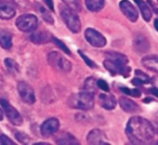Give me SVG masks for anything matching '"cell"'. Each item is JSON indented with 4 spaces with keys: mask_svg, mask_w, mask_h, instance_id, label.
<instances>
[{
    "mask_svg": "<svg viewBox=\"0 0 158 145\" xmlns=\"http://www.w3.org/2000/svg\"><path fill=\"white\" fill-rule=\"evenodd\" d=\"M99 102L101 106L106 110H113L116 106V100L114 95L101 94L99 97Z\"/></svg>",
    "mask_w": 158,
    "mask_h": 145,
    "instance_id": "16",
    "label": "cell"
},
{
    "mask_svg": "<svg viewBox=\"0 0 158 145\" xmlns=\"http://www.w3.org/2000/svg\"><path fill=\"white\" fill-rule=\"evenodd\" d=\"M134 1L138 5V7H139V10H140V13H141L144 21L145 22H150L152 17V12L150 10L149 6L146 4V2H144L143 0H134Z\"/></svg>",
    "mask_w": 158,
    "mask_h": 145,
    "instance_id": "22",
    "label": "cell"
},
{
    "mask_svg": "<svg viewBox=\"0 0 158 145\" xmlns=\"http://www.w3.org/2000/svg\"><path fill=\"white\" fill-rule=\"evenodd\" d=\"M131 83L136 87H139V86H142L144 84L150 83V77L142 71L136 70L135 71V77L132 79Z\"/></svg>",
    "mask_w": 158,
    "mask_h": 145,
    "instance_id": "21",
    "label": "cell"
},
{
    "mask_svg": "<svg viewBox=\"0 0 158 145\" xmlns=\"http://www.w3.org/2000/svg\"><path fill=\"white\" fill-rule=\"evenodd\" d=\"M52 36L53 35H51L48 32H37L30 35V40L36 45H43L48 43Z\"/></svg>",
    "mask_w": 158,
    "mask_h": 145,
    "instance_id": "15",
    "label": "cell"
},
{
    "mask_svg": "<svg viewBox=\"0 0 158 145\" xmlns=\"http://www.w3.org/2000/svg\"><path fill=\"white\" fill-rule=\"evenodd\" d=\"M141 63L148 70L158 74V56H146L142 59Z\"/></svg>",
    "mask_w": 158,
    "mask_h": 145,
    "instance_id": "19",
    "label": "cell"
},
{
    "mask_svg": "<svg viewBox=\"0 0 158 145\" xmlns=\"http://www.w3.org/2000/svg\"><path fill=\"white\" fill-rule=\"evenodd\" d=\"M134 48L138 53H145L150 49V43L142 35H138L134 40Z\"/></svg>",
    "mask_w": 158,
    "mask_h": 145,
    "instance_id": "17",
    "label": "cell"
},
{
    "mask_svg": "<svg viewBox=\"0 0 158 145\" xmlns=\"http://www.w3.org/2000/svg\"><path fill=\"white\" fill-rule=\"evenodd\" d=\"M153 128H154V132L158 135V121L155 123V125H154V126H153Z\"/></svg>",
    "mask_w": 158,
    "mask_h": 145,
    "instance_id": "36",
    "label": "cell"
},
{
    "mask_svg": "<svg viewBox=\"0 0 158 145\" xmlns=\"http://www.w3.org/2000/svg\"><path fill=\"white\" fill-rule=\"evenodd\" d=\"M97 87H99V89H101L102 90H103L105 92H109V90H110L109 85L107 84L106 81H104L102 79H99L97 81Z\"/></svg>",
    "mask_w": 158,
    "mask_h": 145,
    "instance_id": "33",
    "label": "cell"
},
{
    "mask_svg": "<svg viewBox=\"0 0 158 145\" xmlns=\"http://www.w3.org/2000/svg\"><path fill=\"white\" fill-rule=\"evenodd\" d=\"M0 143L3 145H15V142L8 136L1 134L0 135Z\"/></svg>",
    "mask_w": 158,
    "mask_h": 145,
    "instance_id": "31",
    "label": "cell"
},
{
    "mask_svg": "<svg viewBox=\"0 0 158 145\" xmlns=\"http://www.w3.org/2000/svg\"><path fill=\"white\" fill-rule=\"evenodd\" d=\"M157 1H158V0H157Z\"/></svg>",
    "mask_w": 158,
    "mask_h": 145,
    "instance_id": "40",
    "label": "cell"
},
{
    "mask_svg": "<svg viewBox=\"0 0 158 145\" xmlns=\"http://www.w3.org/2000/svg\"><path fill=\"white\" fill-rule=\"evenodd\" d=\"M154 28L156 29V31L158 32V19H156L154 21Z\"/></svg>",
    "mask_w": 158,
    "mask_h": 145,
    "instance_id": "37",
    "label": "cell"
},
{
    "mask_svg": "<svg viewBox=\"0 0 158 145\" xmlns=\"http://www.w3.org/2000/svg\"><path fill=\"white\" fill-rule=\"evenodd\" d=\"M35 10L36 11L40 14V16L43 18V20L48 23V24H53L54 23V20H53V17L51 16V14L47 10V9L45 7H43L41 4L39 3H35Z\"/></svg>",
    "mask_w": 158,
    "mask_h": 145,
    "instance_id": "24",
    "label": "cell"
},
{
    "mask_svg": "<svg viewBox=\"0 0 158 145\" xmlns=\"http://www.w3.org/2000/svg\"><path fill=\"white\" fill-rule=\"evenodd\" d=\"M68 104L70 107L88 111L94 106V93L89 91H83L76 94H73L68 99Z\"/></svg>",
    "mask_w": 158,
    "mask_h": 145,
    "instance_id": "3",
    "label": "cell"
},
{
    "mask_svg": "<svg viewBox=\"0 0 158 145\" xmlns=\"http://www.w3.org/2000/svg\"><path fill=\"white\" fill-rule=\"evenodd\" d=\"M60 16L65 25L72 33L78 34L81 31V22L75 11L72 10L69 8H61Z\"/></svg>",
    "mask_w": 158,
    "mask_h": 145,
    "instance_id": "4",
    "label": "cell"
},
{
    "mask_svg": "<svg viewBox=\"0 0 158 145\" xmlns=\"http://www.w3.org/2000/svg\"><path fill=\"white\" fill-rule=\"evenodd\" d=\"M85 38L92 47L95 48H103L107 43L106 38L93 28H88L85 31Z\"/></svg>",
    "mask_w": 158,
    "mask_h": 145,
    "instance_id": "8",
    "label": "cell"
},
{
    "mask_svg": "<svg viewBox=\"0 0 158 145\" xmlns=\"http://www.w3.org/2000/svg\"><path fill=\"white\" fill-rule=\"evenodd\" d=\"M106 60L103 61V65L112 76L121 75L124 77H127L131 72V68L127 66L128 59L126 55L109 51L105 54Z\"/></svg>",
    "mask_w": 158,
    "mask_h": 145,
    "instance_id": "2",
    "label": "cell"
},
{
    "mask_svg": "<svg viewBox=\"0 0 158 145\" xmlns=\"http://www.w3.org/2000/svg\"><path fill=\"white\" fill-rule=\"evenodd\" d=\"M120 10L122 13L132 23H136L139 19V12L136 8L129 2L128 0H122L119 3Z\"/></svg>",
    "mask_w": 158,
    "mask_h": 145,
    "instance_id": "10",
    "label": "cell"
},
{
    "mask_svg": "<svg viewBox=\"0 0 158 145\" xmlns=\"http://www.w3.org/2000/svg\"><path fill=\"white\" fill-rule=\"evenodd\" d=\"M154 128L152 123L140 116L131 117L126 127V134L133 144H146L154 137Z\"/></svg>",
    "mask_w": 158,
    "mask_h": 145,
    "instance_id": "1",
    "label": "cell"
},
{
    "mask_svg": "<svg viewBox=\"0 0 158 145\" xmlns=\"http://www.w3.org/2000/svg\"><path fill=\"white\" fill-rule=\"evenodd\" d=\"M3 120V110L0 108V121Z\"/></svg>",
    "mask_w": 158,
    "mask_h": 145,
    "instance_id": "38",
    "label": "cell"
},
{
    "mask_svg": "<svg viewBox=\"0 0 158 145\" xmlns=\"http://www.w3.org/2000/svg\"><path fill=\"white\" fill-rule=\"evenodd\" d=\"M150 92H151L152 95H154V96H156V97L158 98V82L155 84V86H154L153 88H152V89H150Z\"/></svg>",
    "mask_w": 158,
    "mask_h": 145,
    "instance_id": "34",
    "label": "cell"
},
{
    "mask_svg": "<svg viewBox=\"0 0 158 145\" xmlns=\"http://www.w3.org/2000/svg\"><path fill=\"white\" fill-rule=\"evenodd\" d=\"M18 92L21 99L27 104H34L35 102V95L33 88L25 81L18 83Z\"/></svg>",
    "mask_w": 158,
    "mask_h": 145,
    "instance_id": "9",
    "label": "cell"
},
{
    "mask_svg": "<svg viewBox=\"0 0 158 145\" xmlns=\"http://www.w3.org/2000/svg\"><path fill=\"white\" fill-rule=\"evenodd\" d=\"M46 2V5L48 7V9L50 10H53L54 11V3H53V0H44Z\"/></svg>",
    "mask_w": 158,
    "mask_h": 145,
    "instance_id": "35",
    "label": "cell"
},
{
    "mask_svg": "<svg viewBox=\"0 0 158 145\" xmlns=\"http://www.w3.org/2000/svg\"><path fill=\"white\" fill-rule=\"evenodd\" d=\"M0 47L5 49L12 47V35L6 29H0Z\"/></svg>",
    "mask_w": 158,
    "mask_h": 145,
    "instance_id": "18",
    "label": "cell"
},
{
    "mask_svg": "<svg viewBox=\"0 0 158 145\" xmlns=\"http://www.w3.org/2000/svg\"><path fill=\"white\" fill-rule=\"evenodd\" d=\"M18 29L22 32L31 33L35 31L38 26V19L34 14H23L18 17L15 23Z\"/></svg>",
    "mask_w": 158,
    "mask_h": 145,
    "instance_id": "6",
    "label": "cell"
},
{
    "mask_svg": "<svg viewBox=\"0 0 158 145\" xmlns=\"http://www.w3.org/2000/svg\"><path fill=\"white\" fill-rule=\"evenodd\" d=\"M78 53H79V55H80L81 56V58L85 60V62L87 63V65H89V67H91V68H95L96 67V64L85 54V53H83L81 50H78Z\"/></svg>",
    "mask_w": 158,
    "mask_h": 145,
    "instance_id": "32",
    "label": "cell"
},
{
    "mask_svg": "<svg viewBox=\"0 0 158 145\" xmlns=\"http://www.w3.org/2000/svg\"><path fill=\"white\" fill-rule=\"evenodd\" d=\"M96 86H97L96 80H95L93 77H89V78H88V79L86 80L85 85H84V88H85V90H86V91H89V92L95 93Z\"/></svg>",
    "mask_w": 158,
    "mask_h": 145,
    "instance_id": "27",
    "label": "cell"
},
{
    "mask_svg": "<svg viewBox=\"0 0 158 145\" xmlns=\"http://www.w3.org/2000/svg\"><path fill=\"white\" fill-rule=\"evenodd\" d=\"M51 41L61 50V51H63L64 53H66V54H68V55H71V52H70V49L66 47V45L62 42V41H60V39H58L57 37H55V36H52V38H51Z\"/></svg>",
    "mask_w": 158,
    "mask_h": 145,
    "instance_id": "28",
    "label": "cell"
},
{
    "mask_svg": "<svg viewBox=\"0 0 158 145\" xmlns=\"http://www.w3.org/2000/svg\"><path fill=\"white\" fill-rule=\"evenodd\" d=\"M56 142L58 144H63V145H74V144H79L78 140L73 137L71 133L68 132H63L61 133L56 139Z\"/></svg>",
    "mask_w": 158,
    "mask_h": 145,
    "instance_id": "20",
    "label": "cell"
},
{
    "mask_svg": "<svg viewBox=\"0 0 158 145\" xmlns=\"http://www.w3.org/2000/svg\"><path fill=\"white\" fill-rule=\"evenodd\" d=\"M4 63H5L7 70L9 72H10L11 74H18L20 72V66L14 60H12L10 58H7V59H5Z\"/></svg>",
    "mask_w": 158,
    "mask_h": 145,
    "instance_id": "25",
    "label": "cell"
},
{
    "mask_svg": "<svg viewBox=\"0 0 158 145\" xmlns=\"http://www.w3.org/2000/svg\"><path fill=\"white\" fill-rule=\"evenodd\" d=\"M119 104H120V107L126 113H131V114H133V113H137L139 110V105L135 102H133L132 100H130L128 98H126V97L120 98Z\"/></svg>",
    "mask_w": 158,
    "mask_h": 145,
    "instance_id": "14",
    "label": "cell"
},
{
    "mask_svg": "<svg viewBox=\"0 0 158 145\" xmlns=\"http://www.w3.org/2000/svg\"><path fill=\"white\" fill-rule=\"evenodd\" d=\"M66 5L67 8L71 9L73 11H79L81 10V1L80 0H61Z\"/></svg>",
    "mask_w": 158,
    "mask_h": 145,
    "instance_id": "26",
    "label": "cell"
},
{
    "mask_svg": "<svg viewBox=\"0 0 158 145\" xmlns=\"http://www.w3.org/2000/svg\"><path fill=\"white\" fill-rule=\"evenodd\" d=\"M15 137H16V139H17L22 144H28L29 141L31 140L30 137H29L26 133H24V132H20V131L16 132Z\"/></svg>",
    "mask_w": 158,
    "mask_h": 145,
    "instance_id": "30",
    "label": "cell"
},
{
    "mask_svg": "<svg viewBox=\"0 0 158 145\" xmlns=\"http://www.w3.org/2000/svg\"><path fill=\"white\" fill-rule=\"evenodd\" d=\"M121 91L124 92L125 94L128 95V96H132V97H135V98H139L141 95V92H140V90L139 89H127V88H121Z\"/></svg>",
    "mask_w": 158,
    "mask_h": 145,
    "instance_id": "29",
    "label": "cell"
},
{
    "mask_svg": "<svg viewBox=\"0 0 158 145\" xmlns=\"http://www.w3.org/2000/svg\"><path fill=\"white\" fill-rule=\"evenodd\" d=\"M16 14L14 4L7 0H0V19L10 20Z\"/></svg>",
    "mask_w": 158,
    "mask_h": 145,
    "instance_id": "12",
    "label": "cell"
},
{
    "mask_svg": "<svg viewBox=\"0 0 158 145\" xmlns=\"http://www.w3.org/2000/svg\"><path fill=\"white\" fill-rule=\"evenodd\" d=\"M85 4L89 11L97 12L103 9L104 0H85Z\"/></svg>",
    "mask_w": 158,
    "mask_h": 145,
    "instance_id": "23",
    "label": "cell"
},
{
    "mask_svg": "<svg viewBox=\"0 0 158 145\" xmlns=\"http://www.w3.org/2000/svg\"><path fill=\"white\" fill-rule=\"evenodd\" d=\"M87 140L89 144H94V145H109L110 143L107 142L106 138L104 133L98 129H92L91 131H89V133L87 136Z\"/></svg>",
    "mask_w": 158,
    "mask_h": 145,
    "instance_id": "13",
    "label": "cell"
},
{
    "mask_svg": "<svg viewBox=\"0 0 158 145\" xmlns=\"http://www.w3.org/2000/svg\"><path fill=\"white\" fill-rule=\"evenodd\" d=\"M59 127H60L59 120L57 118L52 117V118H48L42 124L40 127V132L43 137L48 138L55 134L59 130Z\"/></svg>",
    "mask_w": 158,
    "mask_h": 145,
    "instance_id": "11",
    "label": "cell"
},
{
    "mask_svg": "<svg viewBox=\"0 0 158 145\" xmlns=\"http://www.w3.org/2000/svg\"><path fill=\"white\" fill-rule=\"evenodd\" d=\"M48 61L51 65V67L57 71L69 72L72 70L71 61L65 59L62 55H60L58 52H55V51L50 52L48 55Z\"/></svg>",
    "mask_w": 158,
    "mask_h": 145,
    "instance_id": "5",
    "label": "cell"
},
{
    "mask_svg": "<svg viewBox=\"0 0 158 145\" xmlns=\"http://www.w3.org/2000/svg\"><path fill=\"white\" fill-rule=\"evenodd\" d=\"M0 103H1L3 111L5 112L8 119L10 120V122L11 124H13L14 126H22L23 125V117H22V115L20 114V113L18 112V110L16 108H14L5 99L0 100Z\"/></svg>",
    "mask_w": 158,
    "mask_h": 145,
    "instance_id": "7",
    "label": "cell"
},
{
    "mask_svg": "<svg viewBox=\"0 0 158 145\" xmlns=\"http://www.w3.org/2000/svg\"><path fill=\"white\" fill-rule=\"evenodd\" d=\"M35 145H49V143H47V142H38V143H35Z\"/></svg>",
    "mask_w": 158,
    "mask_h": 145,
    "instance_id": "39",
    "label": "cell"
}]
</instances>
